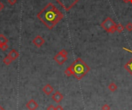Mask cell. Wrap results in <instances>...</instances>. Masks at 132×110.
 I'll return each instance as SVG.
<instances>
[{
    "instance_id": "8",
    "label": "cell",
    "mask_w": 132,
    "mask_h": 110,
    "mask_svg": "<svg viewBox=\"0 0 132 110\" xmlns=\"http://www.w3.org/2000/svg\"><path fill=\"white\" fill-rule=\"evenodd\" d=\"M52 99L55 102L59 103L63 99V95L61 92H60L57 91V92H54L52 95Z\"/></svg>"
},
{
    "instance_id": "9",
    "label": "cell",
    "mask_w": 132,
    "mask_h": 110,
    "mask_svg": "<svg viewBox=\"0 0 132 110\" xmlns=\"http://www.w3.org/2000/svg\"><path fill=\"white\" fill-rule=\"evenodd\" d=\"M53 87L50 85V84H46L43 88V92H44V94H46V96H49L51 95L53 92Z\"/></svg>"
},
{
    "instance_id": "3",
    "label": "cell",
    "mask_w": 132,
    "mask_h": 110,
    "mask_svg": "<svg viewBox=\"0 0 132 110\" xmlns=\"http://www.w3.org/2000/svg\"><path fill=\"white\" fill-rule=\"evenodd\" d=\"M79 1L80 0H56V2H58L67 12L70 11Z\"/></svg>"
},
{
    "instance_id": "28",
    "label": "cell",
    "mask_w": 132,
    "mask_h": 110,
    "mask_svg": "<svg viewBox=\"0 0 132 110\" xmlns=\"http://www.w3.org/2000/svg\"><path fill=\"white\" fill-rule=\"evenodd\" d=\"M130 3L132 4V0H130Z\"/></svg>"
},
{
    "instance_id": "29",
    "label": "cell",
    "mask_w": 132,
    "mask_h": 110,
    "mask_svg": "<svg viewBox=\"0 0 132 110\" xmlns=\"http://www.w3.org/2000/svg\"></svg>"
},
{
    "instance_id": "20",
    "label": "cell",
    "mask_w": 132,
    "mask_h": 110,
    "mask_svg": "<svg viewBox=\"0 0 132 110\" xmlns=\"http://www.w3.org/2000/svg\"><path fill=\"white\" fill-rule=\"evenodd\" d=\"M8 1V3L10 5V6H14L16 2H17V0H7Z\"/></svg>"
},
{
    "instance_id": "2",
    "label": "cell",
    "mask_w": 132,
    "mask_h": 110,
    "mask_svg": "<svg viewBox=\"0 0 132 110\" xmlns=\"http://www.w3.org/2000/svg\"><path fill=\"white\" fill-rule=\"evenodd\" d=\"M73 70V76L77 79L83 78L90 70V68L82 58H78L70 66Z\"/></svg>"
},
{
    "instance_id": "13",
    "label": "cell",
    "mask_w": 132,
    "mask_h": 110,
    "mask_svg": "<svg viewBox=\"0 0 132 110\" xmlns=\"http://www.w3.org/2000/svg\"><path fill=\"white\" fill-rule=\"evenodd\" d=\"M64 74L67 77H70L71 76H73V70H72V68H71L70 66H69L66 68V70L64 71Z\"/></svg>"
},
{
    "instance_id": "25",
    "label": "cell",
    "mask_w": 132,
    "mask_h": 110,
    "mask_svg": "<svg viewBox=\"0 0 132 110\" xmlns=\"http://www.w3.org/2000/svg\"><path fill=\"white\" fill-rule=\"evenodd\" d=\"M123 48L125 50V51H127V52H129L132 53V51H131V50H130V49H128V48Z\"/></svg>"
},
{
    "instance_id": "14",
    "label": "cell",
    "mask_w": 132,
    "mask_h": 110,
    "mask_svg": "<svg viewBox=\"0 0 132 110\" xmlns=\"http://www.w3.org/2000/svg\"><path fill=\"white\" fill-rule=\"evenodd\" d=\"M115 28H116V32H122L124 31V27L123 25H121V24H116L115 25Z\"/></svg>"
},
{
    "instance_id": "7",
    "label": "cell",
    "mask_w": 132,
    "mask_h": 110,
    "mask_svg": "<svg viewBox=\"0 0 132 110\" xmlns=\"http://www.w3.org/2000/svg\"><path fill=\"white\" fill-rule=\"evenodd\" d=\"M26 107L29 110H36L39 107V105L33 98H32V99H30L29 101L26 104Z\"/></svg>"
},
{
    "instance_id": "23",
    "label": "cell",
    "mask_w": 132,
    "mask_h": 110,
    "mask_svg": "<svg viewBox=\"0 0 132 110\" xmlns=\"http://www.w3.org/2000/svg\"><path fill=\"white\" fill-rule=\"evenodd\" d=\"M56 110H63V106H61L60 105H58L56 107Z\"/></svg>"
},
{
    "instance_id": "21",
    "label": "cell",
    "mask_w": 132,
    "mask_h": 110,
    "mask_svg": "<svg viewBox=\"0 0 132 110\" xmlns=\"http://www.w3.org/2000/svg\"><path fill=\"white\" fill-rule=\"evenodd\" d=\"M59 52L62 53L63 56H67H67H68V52H67V51L66 49H62L61 51H59Z\"/></svg>"
},
{
    "instance_id": "1",
    "label": "cell",
    "mask_w": 132,
    "mask_h": 110,
    "mask_svg": "<svg viewBox=\"0 0 132 110\" xmlns=\"http://www.w3.org/2000/svg\"><path fill=\"white\" fill-rule=\"evenodd\" d=\"M37 18L49 29H53L63 18V14L52 2L48 3L38 14Z\"/></svg>"
},
{
    "instance_id": "17",
    "label": "cell",
    "mask_w": 132,
    "mask_h": 110,
    "mask_svg": "<svg viewBox=\"0 0 132 110\" xmlns=\"http://www.w3.org/2000/svg\"><path fill=\"white\" fill-rule=\"evenodd\" d=\"M0 48H1L3 51H6L9 48V45L7 43H0Z\"/></svg>"
},
{
    "instance_id": "27",
    "label": "cell",
    "mask_w": 132,
    "mask_h": 110,
    "mask_svg": "<svg viewBox=\"0 0 132 110\" xmlns=\"http://www.w3.org/2000/svg\"><path fill=\"white\" fill-rule=\"evenodd\" d=\"M0 110H5V109H4V108H3L1 106H0Z\"/></svg>"
},
{
    "instance_id": "24",
    "label": "cell",
    "mask_w": 132,
    "mask_h": 110,
    "mask_svg": "<svg viewBox=\"0 0 132 110\" xmlns=\"http://www.w3.org/2000/svg\"><path fill=\"white\" fill-rule=\"evenodd\" d=\"M4 7H5L4 4L2 2H0V11H2V10L4 8Z\"/></svg>"
},
{
    "instance_id": "18",
    "label": "cell",
    "mask_w": 132,
    "mask_h": 110,
    "mask_svg": "<svg viewBox=\"0 0 132 110\" xmlns=\"http://www.w3.org/2000/svg\"><path fill=\"white\" fill-rule=\"evenodd\" d=\"M126 29L127 30L128 32H131L132 31V23L131 22H128L127 25H126Z\"/></svg>"
},
{
    "instance_id": "4",
    "label": "cell",
    "mask_w": 132,
    "mask_h": 110,
    "mask_svg": "<svg viewBox=\"0 0 132 110\" xmlns=\"http://www.w3.org/2000/svg\"><path fill=\"white\" fill-rule=\"evenodd\" d=\"M116 25V23L113 21L112 18H110V17H107L104 21L101 23V27H102L105 31H107L108 32L109 30L111 28H113L114 26Z\"/></svg>"
},
{
    "instance_id": "6",
    "label": "cell",
    "mask_w": 132,
    "mask_h": 110,
    "mask_svg": "<svg viewBox=\"0 0 132 110\" xmlns=\"http://www.w3.org/2000/svg\"><path fill=\"white\" fill-rule=\"evenodd\" d=\"M33 43L35 46H36L37 48H40L42 47L43 45L45 43V40L44 38L40 36H36L33 39Z\"/></svg>"
},
{
    "instance_id": "19",
    "label": "cell",
    "mask_w": 132,
    "mask_h": 110,
    "mask_svg": "<svg viewBox=\"0 0 132 110\" xmlns=\"http://www.w3.org/2000/svg\"><path fill=\"white\" fill-rule=\"evenodd\" d=\"M101 110H110V106L108 104H104L101 107Z\"/></svg>"
},
{
    "instance_id": "16",
    "label": "cell",
    "mask_w": 132,
    "mask_h": 110,
    "mask_svg": "<svg viewBox=\"0 0 132 110\" xmlns=\"http://www.w3.org/2000/svg\"><path fill=\"white\" fill-rule=\"evenodd\" d=\"M9 39L3 34H0V43H8Z\"/></svg>"
},
{
    "instance_id": "10",
    "label": "cell",
    "mask_w": 132,
    "mask_h": 110,
    "mask_svg": "<svg viewBox=\"0 0 132 110\" xmlns=\"http://www.w3.org/2000/svg\"><path fill=\"white\" fill-rule=\"evenodd\" d=\"M8 56L13 61V60H16L17 58H19V53L16 51V49H12V50H10V52H9Z\"/></svg>"
},
{
    "instance_id": "26",
    "label": "cell",
    "mask_w": 132,
    "mask_h": 110,
    "mask_svg": "<svg viewBox=\"0 0 132 110\" xmlns=\"http://www.w3.org/2000/svg\"><path fill=\"white\" fill-rule=\"evenodd\" d=\"M122 1L125 3H127V2H130V0H122Z\"/></svg>"
},
{
    "instance_id": "5",
    "label": "cell",
    "mask_w": 132,
    "mask_h": 110,
    "mask_svg": "<svg viewBox=\"0 0 132 110\" xmlns=\"http://www.w3.org/2000/svg\"><path fill=\"white\" fill-rule=\"evenodd\" d=\"M53 59L55 60V62L57 63V64H59V65H63V64H64V62H67V56H63L62 53H60L59 52L53 57Z\"/></svg>"
},
{
    "instance_id": "11",
    "label": "cell",
    "mask_w": 132,
    "mask_h": 110,
    "mask_svg": "<svg viewBox=\"0 0 132 110\" xmlns=\"http://www.w3.org/2000/svg\"><path fill=\"white\" fill-rule=\"evenodd\" d=\"M124 68L130 73V75L132 76V58L129 61L124 65Z\"/></svg>"
},
{
    "instance_id": "15",
    "label": "cell",
    "mask_w": 132,
    "mask_h": 110,
    "mask_svg": "<svg viewBox=\"0 0 132 110\" xmlns=\"http://www.w3.org/2000/svg\"><path fill=\"white\" fill-rule=\"evenodd\" d=\"M3 63L5 64V65H6V66H9V65H10L12 63V62H13V60L10 58L8 56H6L4 58H3Z\"/></svg>"
},
{
    "instance_id": "12",
    "label": "cell",
    "mask_w": 132,
    "mask_h": 110,
    "mask_svg": "<svg viewBox=\"0 0 132 110\" xmlns=\"http://www.w3.org/2000/svg\"><path fill=\"white\" fill-rule=\"evenodd\" d=\"M107 88H108V89H109V91H110L111 92H114L116 91V90L117 89V86L116 83H114V82H110V83L108 85Z\"/></svg>"
},
{
    "instance_id": "22",
    "label": "cell",
    "mask_w": 132,
    "mask_h": 110,
    "mask_svg": "<svg viewBox=\"0 0 132 110\" xmlns=\"http://www.w3.org/2000/svg\"><path fill=\"white\" fill-rule=\"evenodd\" d=\"M46 110H56V107H54L53 105H50L47 107Z\"/></svg>"
}]
</instances>
